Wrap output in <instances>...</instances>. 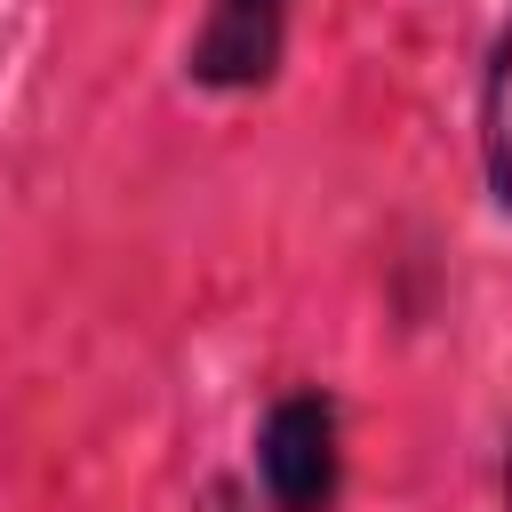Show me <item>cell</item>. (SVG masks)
Listing matches in <instances>:
<instances>
[{
  "mask_svg": "<svg viewBox=\"0 0 512 512\" xmlns=\"http://www.w3.org/2000/svg\"><path fill=\"white\" fill-rule=\"evenodd\" d=\"M256 464H264L272 512H328L336 488H344V424H336V400L328 392H288L264 416Z\"/></svg>",
  "mask_w": 512,
  "mask_h": 512,
  "instance_id": "1",
  "label": "cell"
},
{
  "mask_svg": "<svg viewBox=\"0 0 512 512\" xmlns=\"http://www.w3.org/2000/svg\"><path fill=\"white\" fill-rule=\"evenodd\" d=\"M288 8L296 0H208L200 32L184 48V72L200 88H264L288 48Z\"/></svg>",
  "mask_w": 512,
  "mask_h": 512,
  "instance_id": "2",
  "label": "cell"
},
{
  "mask_svg": "<svg viewBox=\"0 0 512 512\" xmlns=\"http://www.w3.org/2000/svg\"><path fill=\"white\" fill-rule=\"evenodd\" d=\"M480 160H488V192L512 216V24L488 48V80H480Z\"/></svg>",
  "mask_w": 512,
  "mask_h": 512,
  "instance_id": "3",
  "label": "cell"
},
{
  "mask_svg": "<svg viewBox=\"0 0 512 512\" xmlns=\"http://www.w3.org/2000/svg\"><path fill=\"white\" fill-rule=\"evenodd\" d=\"M200 512H248V496H240V480H208V496H200Z\"/></svg>",
  "mask_w": 512,
  "mask_h": 512,
  "instance_id": "4",
  "label": "cell"
},
{
  "mask_svg": "<svg viewBox=\"0 0 512 512\" xmlns=\"http://www.w3.org/2000/svg\"><path fill=\"white\" fill-rule=\"evenodd\" d=\"M504 512H512V440H504Z\"/></svg>",
  "mask_w": 512,
  "mask_h": 512,
  "instance_id": "5",
  "label": "cell"
}]
</instances>
